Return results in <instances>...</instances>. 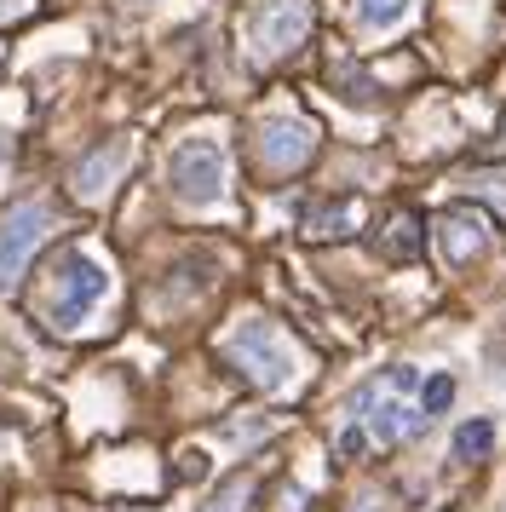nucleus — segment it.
Masks as SVG:
<instances>
[{
    "label": "nucleus",
    "mask_w": 506,
    "mask_h": 512,
    "mask_svg": "<svg viewBox=\"0 0 506 512\" xmlns=\"http://www.w3.org/2000/svg\"><path fill=\"white\" fill-rule=\"evenodd\" d=\"M363 449H368V432L363 426H345L340 432V455H363Z\"/></svg>",
    "instance_id": "obj_16"
},
{
    "label": "nucleus",
    "mask_w": 506,
    "mask_h": 512,
    "mask_svg": "<svg viewBox=\"0 0 506 512\" xmlns=\"http://www.w3.org/2000/svg\"><path fill=\"white\" fill-rule=\"evenodd\" d=\"M317 150V127L299 116H276L259 127V167L265 173H299Z\"/></svg>",
    "instance_id": "obj_6"
},
{
    "label": "nucleus",
    "mask_w": 506,
    "mask_h": 512,
    "mask_svg": "<svg viewBox=\"0 0 506 512\" xmlns=\"http://www.w3.org/2000/svg\"><path fill=\"white\" fill-rule=\"evenodd\" d=\"M363 225V202H334V208L305 213V236H345Z\"/></svg>",
    "instance_id": "obj_9"
},
{
    "label": "nucleus",
    "mask_w": 506,
    "mask_h": 512,
    "mask_svg": "<svg viewBox=\"0 0 506 512\" xmlns=\"http://www.w3.org/2000/svg\"><path fill=\"white\" fill-rule=\"evenodd\" d=\"M173 190H179V202L190 208H207V202H219V190H225V150L213 139H190L173 150Z\"/></svg>",
    "instance_id": "obj_4"
},
{
    "label": "nucleus",
    "mask_w": 506,
    "mask_h": 512,
    "mask_svg": "<svg viewBox=\"0 0 506 512\" xmlns=\"http://www.w3.org/2000/svg\"><path fill=\"white\" fill-rule=\"evenodd\" d=\"M6 162H12V139L0 133V173H6Z\"/></svg>",
    "instance_id": "obj_19"
},
{
    "label": "nucleus",
    "mask_w": 506,
    "mask_h": 512,
    "mask_svg": "<svg viewBox=\"0 0 506 512\" xmlns=\"http://www.w3.org/2000/svg\"><path fill=\"white\" fill-rule=\"evenodd\" d=\"M455 403V374H432L426 380V415H443Z\"/></svg>",
    "instance_id": "obj_14"
},
{
    "label": "nucleus",
    "mask_w": 506,
    "mask_h": 512,
    "mask_svg": "<svg viewBox=\"0 0 506 512\" xmlns=\"http://www.w3.org/2000/svg\"><path fill=\"white\" fill-rule=\"evenodd\" d=\"M403 12H409V0H357V18L368 29H391Z\"/></svg>",
    "instance_id": "obj_12"
},
{
    "label": "nucleus",
    "mask_w": 506,
    "mask_h": 512,
    "mask_svg": "<svg viewBox=\"0 0 506 512\" xmlns=\"http://www.w3.org/2000/svg\"><path fill=\"white\" fill-rule=\"evenodd\" d=\"M179 478H207V455H202V449H190V455H184Z\"/></svg>",
    "instance_id": "obj_17"
},
{
    "label": "nucleus",
    "mask_w": 506,
    "mask_h": 512,
    "mask_svg": "<svg viewBox=\"0 0 506 512\" xmlns=\"http://www.w3.org/2000/svg\"><path fill=\"white\" fill-rule=\"evenodd\" d=\"M311 35V0H259L253 12V47L259 58H282Z\"/></svg>",
    "instance_id": "obj_5"
},
{
    "label": "nucleus",
    "mask_w": 506,
    "mask_h": 512,
    "mask_svg": "<svg viewBox=\"0 0 506 512\" xmlns=\"http://www.w3.org/2000/svg\"><path fill=\"white\" fill-rule=\"evenodd\" d=\"M46 231H52V208H46V202H18V208L0 219V294L18 288L23 265L35 259Z\"/></svg>",
    "instance_id": "obj_3"
},
{
    "label": "nucleus",
    "mask_w": 506,
    "mask_h": 512,
    "mask_svg": "<svg viewBox=\"0 0 506 512\" xmlns=\"http://www.w3.org/2000/svg\"><path fill=\"white\" fill-rule=\"evenodd\" d=\"M248 501H253V478H230L225 489H219V501L207 512H248Z\"/></svg>",
    "instance_id": "obj_13"
},
{
    "label": "nucleus",
    "mask_w": 506,
    "mask_h": 512,
    "mask_svg": "<svg viewBox=\"0 0 506 512\" xmlns=\"http://www.w3.org/2000/svg\"><path fill=\"white\" fill-rule=\"evenodd\" d=\"M29 12H35V0H0V24L6 18H29Z\"/></svg>",
    "instance_id": "obj_18"
},
{
    "label": "nucleus",
    "mask_w": 506,
    "mask_h": 512,
    "mask_svg": "<svg viewBox=\"0 0 506 512\" xmlns=\"http://www.w3.org/2000/svg\"><path fill=\"white\" fill-rule=\"evenodd\" d=\"M104 288H110V277H104L98 259L92 254H64L58 282H52V328H81V317L104 300Z\"/></svg>",
    "instance_id": "obj_2"
},
{
    "label": "nucleus",
    "mask_w": 506,
    "mask_h": 512,
    "mask_svg": "<svg viewBox=\"0 0 506 512\" xmlns=\"http://www.w3.org/2000/svg\"><path fill=\"white\" fill-rule=\"evenodd\" d=\"M483 242H489V225H483L478 213H449L443 219V259L449 265H466Z\"/></svg>",
    "instance_id": "obj_8"
},
{
    "label": "nucleus",
    "mask_w": 506,
    "mask_h": 512,
    "mask_svg": "<svg viewBox=\"0 0 506 512\" xmlns=\"http://www.w3.org/2000/svg\"><path fill=\"white\" fill-rule=\"evenodd\" d=\"M127 156H133L127 139H110V144H98L92 156H81V167H75V196H81V202H98V196L115 185V173L127 167Z\"/></svg>",
    "instance_id": "obj_7"
},
{
    "label": "nucleus",
    "mask_w": 506,
    "mask_h": 512,
    "mask_svg": "<svg viewBox=\"0 0 506 512\" xmlns=\"http://www.w3.org/2000/svg\"><path fill=\"white\" fill-rule=\"evenodd\" d=\"M391 231H397V236H391V254H403V259H409V254H414V219H397Z\"/></svg>",
    "instance_id": "obj_15"
},
{
    "label": "nucleus",
    "mask_w": 506,
    "mask_h": 512,
    "mask_svg": "<svg viewBox=\"0 0 506 512\" xmlns=\"http://www.w3.org/2000/svg\"><path fill=\"white\" fill-rule=\"evenodd\" d=\"M495 449V420H466V426H455V455L460 461H478V455H489Z\"/></svg>",
    "instance_id": "obj_11"
},
{
    "label": "nucleus",
    "mask_w": 506,
    "mask_h": 512,
    "mask_svg": "<svg viewBox=\"0 0 506 512\" xmlns=\"http://www.w3.org/2000/svg\"><path fill=\"white\" fill-rule=\"evenodd\" d=\"M225 357L248 374L253 386H265V392H282V386L294 380V346L282 340V328H276V323H259V317L230 334Z\"/></svg>",
    "instance_id": "obj_1"
},
{
    "label": "nucleus",
    "mask_w": 506,
    "mask_h": 512,
    "mask_svg": "<svg viewBox=\"0 0 506 512\" xmlns=\"http://www.w3.org/2000/svg\"><path fill=\"white\" fill-rule=\"evenodd\" d=\"M420 426H426V415H409V409H403V403H391V397L380 403V409H374V438H380V443L414 438Z\"/></svg>",
    "instance_id": "obj_10"
}]
</instances>
